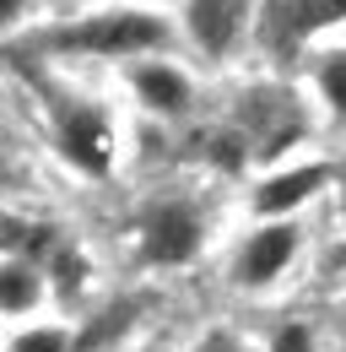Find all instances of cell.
Masks as SVG:
<instances>
[{"label": "cell", "instance_id": "obj_1", "mask_svg": "<svg viewBox=\"0 0 346 352\" xmlns=\"http://www.w3.org/2000/svg\"><path fill=\"white\" fill-rule=\"evenodd\" d=\"M22 49L38 65L76 71V76H114L119 65L146 60V54H184L168 0H97V6H76V11H60L49 28H38Z\"/></svg>", "mask_w": 346, "mask_h": 352}, {"label": "cell", "instance_id": "obj_2", "mask_svg": "<svg viewBox=\"0 0 346 352\" xmlns=\"http://www.w3.org/2000/svg\"><path fill=\"white\" fill-rule=\"evenodd\" d=\"M33 109H38V135L49 157L76 179V184H114L125 168V109L103 76H76V71H33Z\"/></svg>", "mask_w": 346, "mask_h": 352}, {"label": "cell", "instance_id": "obj_3", "mask_svg": "<svg viewBox=\"0 0 346 352\" xmlns=\"http://www.w3.org/2000/svg\"><path fill=\"white\" fill-rule=\"evenodd\" d=\"M227 228H233V195L211 201L206 184H163L130 206L125 255L146 276H184L216 261Z\"/></svg>", "mask_w": 346, "mask_h": 352}, {"label": "cell", "instance_id": "obj_4", "mask_svg": "<svg viewBox=\"0 0 346 352\" xmlns=\"http://www.w3.org/2000/svg\"><path fill=\"white\" fill-rule=\"evenodd\" d=\"M319 255V217L281 222H233L216 250V282L227 298L249 309L281 304Z\"/></svg>", "mask_w": 346, "mask_h": 352}, {"label": "cell", "instance_id": "obj_5", "mask_svg": "<svg viewBox=\"0 0 346 352\" xmlns=\"http://www.w3.org/2000/svg\"><path fill=\"white\" fill-rule=\"evenodd\" d=\"M346 152L308 141L298 152L265 163L233 190V222H281V217H319V206L341 190Z\"/></svg>", "mask_w": 346, "mask_h": 352}, {"label": "cell", "instance_id": "obj_6", "mask_svg": "<svg viewBox=\"0 0 346 352\" xmlns=\"http://www.w3.org/2000/svg\"><path fill=\"white\" fill-rule=\"evenodd\" d=\"M114 103L125 109V120L157 125V131H195L206 120V87L211 76L189 60V54H146L130 60L114 76H103Z\"/></svg>", "mask_w": 346, "mask_h": 352}, {"label": "cell", "instance_id": "obj_7", "mask_svg": "<svg viewBox=\"0 0 346 352\" xmlns=\"http://www.w3.org/2000/svg\"><path fill=\"white\" fill-rule=\"evenodd\" d=\"M178 22V49L211 76H244L255 65V38H260V11L265 0H168Z\"/></svg>", "mask_w": 346, "mask_h": 352}, {"label": "cell", "instance_id": "obj_8", "mask_svg": "<svg viewBox=\"0 0 346 352\" xmlns=\"http://www.w3.org/2000/svg\"><path fill=\"white\" fill-rule=\"evenodd\" d=\"M287 76H292V87H298L303 103H308L314 135H319L325 146L346 152V28L314 38Z\"/></svg>", "mask_w": 346, "mask_h": 352}, {"label": "cell", "instance_id": "obj_9", "mask_svg": "<svg viewBox=\"0 0 346 352\" xmlns=\"http://www.w3.org/2000/svg\"><path fill=\"white\" fill-rule=\"evenodd\" d=\"M346 28V0H265L255 38V71H292L314 38Z\"/></svg>", "mask_w": 346, "mask_h": 352}, {"label": "cell", "instance_id": "obj_10", "mask_svg": "<svg viewBox=\"0 0 346 352\" xmlns=\"http://www.w3.org/2000/svg\"><path fill=\"white\" fill-rule=\"evenodd\" d=\"M43 314H65L49 265L33 261V255H11V250H0V331H5V325L43 320Z\"/></svg>", "mask_w": 346, "mask_h": 352}, {"label": "cell", "instance_id": "obj_11", "mask_svg": "<svg viewBox=\"0 0 346 352\" xmlns=\"http://www.w3.org/2000/svg\"><path fill=\"white\" fill-rule=\"evenodd\" d=\"M0 352H76V314H43L27 325H5Z\"/></svg>", "mask_w": 346, "mask_h": 352}, {"label": "cell", "instance_id": "obj_12", "mask_svg": "<svg viewBox=\"0 0 346 352\" xmlns=\"http://www.w3.org/2000/svg\"><path fill=\"white\" fill-rule=\"evenodd\" d=\"M255 352H330V331L314 314H281L255 336Z\"/></svg>", "mask_w": 346, "mask_h": 352}, {"label": "cell", "instance_id": "obj_13", "mask_svg": "<svg viewBox=\"0 0 346 352\" xmlns=\"http://www.w3.org/2000/svg\"><path fill=\"white\" fill-rule=\"evenodd\" d=\"M54 16H60V11H54L49 0H0V44H27Z\"/></svg>", "mask_w": 346, "mask_h": 352}, {"label": "cell", "instance_id": "obj_14", "mask_svg": "<svg viewBox=\"0 0 346 352\" xmlns=\"http://www.w3.org/2000/svg\"><path fill=\"white\" fill-rule=\"evenodd\" d=\"M178 352H255V336L233 320H206L178 342Z\"/></svg>", "mask_w": 346, "mask_h": 352}, {"label": "cell", "instance_id": "obj_15", "mask_svg": "<svg viewBox=\"0 0 346 352\" xmlns=\"http://www.w3.org/2000/svg\"><path fill=\"white\" fill-rule=\"evenodd\" d=\"M33 195H38L33 174H27L11 152H0V212H5V206H27Z\"/></svg>", "mask_w": 346, "mask_h": 352}, {"label": "cell", "instance_id": "obj_16", "mask_svg": "<svg viewBox=\"0 0 346 352\" xmlns=\"http://www.w3.org/2000/svg\"><path fill=\"white\" fill-rule=\"evenodd\" d=\"M125 352H178V336H168V331H157V325H152V331H146V336H135Z\"/></svg>", "mask_w": 346, "mask_h": 352}, {"label": "cell", "instance_id": "obj_17", "mask_svg": "<svg viewBox=\"0 0 346 352\" xmlns=\"http://www.w3.org/2000/svg\"><path fill=\"white\" fill-rule=\"evenodd\" d=\"M336 271H346V255H336Z\"/></svg>", "mask_w": 346, "mask_h": 352}, {"label": "cell", "instance_id": "obj_18", "mask_svg": "<svg viewBox=\"0 0 346 352\" xmlns=\"http://www.w3.org/2000/svg\"><path fill=\"white\" fill-rule=\"evenodd\" d=\"M82 6H97V0H82Z\"/></svg>", "mask_w": 346, "mask_h": 352}]
</instances>
